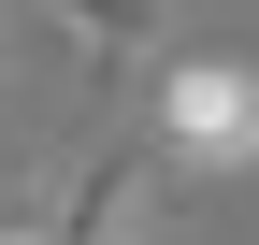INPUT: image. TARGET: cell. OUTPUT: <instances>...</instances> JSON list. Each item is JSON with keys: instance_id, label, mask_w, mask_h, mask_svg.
<instances>
[{"instance_id": "cell-4", "label": "cell", "mask_w": 259, "mask_h": 245, "mask_svg": "<svg viewBox=\"0 0 259 245\" xmlns=\"http://www.w3.org/2000/svg\"><path fill=\"white\" fill-rule=\"evenodd\" d=\"M15 217H29V202H0V231H15Z\"/></svg>"}, {"instance_id": "cell-1", "label": "cell", "mask_w": 259, "mask_h": 245, "mask_svg": "<svg viewBox=\"0 0 259 245\" xmlns=\"http://www.w3.org/2000/svg\"><path fill=\"white\" fill-rule=\"evenodd\" d=\"M158 159L173 173H245L259 159V72L245 58H158Z\"/></svg>"}, {"instance_id": "cell-3", "label": "cell", "mask_w": 259, "mask_h": 245, "mask_svg": "<svg viewBox=\"0 0 259 245\" xmlns=\"http://www.w3.org/2000/svg\"><path fill=\"white\" fill-rule=\"evenodd\" d=\"M44 29L115 72V58H158V44H173V0H44Z\"/></svg>"}, {"instance_id": "cell-2", "label": "cell", "mask_w": 259, "mask_h": 245, "mask_svg": "<svg viewBox=\"0 0 259 245\" xmlns=\"http://www.w3.org/2000/svg\"><path fill=\"white\" fill-rule=\"evenodd\" d=\"M158 217H173V159H158V144H101V159H72L44 245H144Z\"/></svg>"}]
</instances>
